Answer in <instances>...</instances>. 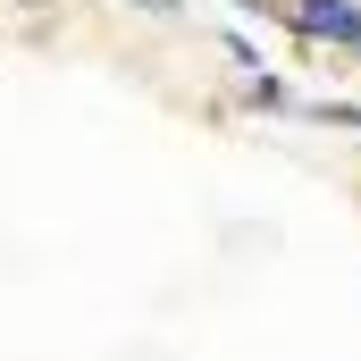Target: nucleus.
<instances>
[{
    "mask_svg": "<svg viewBox=\"0 0 361 361\" xmlns=\"http://www.w3.org/2000/svg\"><path fill=\"white\" fill-rule=\"evenodd\" d=\"M135 8H152V17H177V0H135Z\"/></svg>",
    "mask_w": 361,
    "mask_h": 361,
    "instance_id": "obj_2",
    "label": "nucleus"
},
{
    "mask_svg": "<svg viewBox=\"0 0 361 361\" xmlns=\"http://www.w3.org/2000/svg\"><path fill=\"white\" fill-rule=\"evenodd\" d=\"M286 25L302 42H336V51H361V0H294Z\"/></svg>",
    "mask_w": 361,
    "mask_h": 361,
    "instance_id": "obj_1",
    "label": "nucleus"
}]
</instances>
